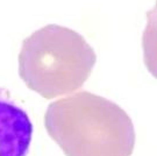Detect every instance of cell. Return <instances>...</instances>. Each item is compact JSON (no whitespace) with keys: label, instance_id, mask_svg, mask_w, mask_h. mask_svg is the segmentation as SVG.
<instances>
[{"label":"cell","instance_id":"cell-1","mask_svg":"<svg viewBox=\"0 0 157 156\" xmlns=\"http://www.w3.org/2000/svg\"><path fill=\"white\" fill-rule=\"evenodd\" d=\"M44 126L65 156H130L136 134L122 107L78 91L49 104Z\"/></svg>","mask_w":157,"mask_h":156},{"label":"cell","instance_id":"cell-2","mask_svg":"<svg viewBox=\"0 0 157 156\" xmlns=\"http://www.w3.org/2000/svg\"><path fill=\"white\" fill-rule=\"evenodd\" d=\"M17 61L25 85L44 99H55L84 85L93 71L97 54L78 32L47 25L23 40Z\"/></svg>","mask_w":157,"mask_h":156},{"label":"cell","instance_id":"cell-3","mask_svg":"<svg viewBox=\"0 0 157 156\" xmlns=\"http://www.w3.org/2000/svg\"><path fill=\"white\" fill-rule=\"evenodd\" d=\"M33 123L22 104L0 86V156H27Z\"/></svg>","mask_w":157,"mask_h":156}]
</instances>
